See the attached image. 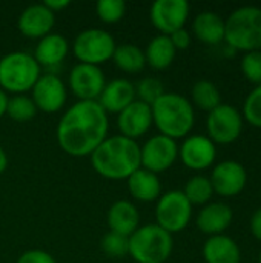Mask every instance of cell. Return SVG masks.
Listing matches in <instances>:
<instances>
[{"mask_svg": "<svg viewBox=\"0 0 261 263\" xmlns=\"http://www.w3.org/2000/svg\"><path fill=\"white\" fill-rule=\"evenodd\" d=\"M245 120L242 111L229 103H222L211 112L206 119L208 137L215 145H231L237 142L243 133Z\"/></svg>", "mask_w": 261, "mask_h": 263, "instance_id": "cell-9", "label": "cell"}, {"mask_svg": "<svg viewBox=\"0 0 261 263\" xmlns=\"http://www.w3.org/2000/svg\"><path fill=\"white\" fill-rule=\"evenodd\" d=\"M192 219V205L183 191L172 190L160 196L155 206V225L175 234L183 231Z\"/></svg>", "mask_w": 261, "mask_h": 263, "instance_id": "cell-8", "label": "cell"}, {"mask_svg": "<svg viewBox=\"0 0 261 263\" xmlns=\"http://www.w3.org/2000/svg\"><path fill=\"white\" fill-rule=\"evenodd\" d=\"M43 5L51 11V12H60V11H63L65 8H68L69 5H71V2L69 0H45L43 2Z\"/></svg>", "mask_w": 261, "mask_h": 263, "instance_id": "cell-38", "label": "cell"}, {"mask_svg": "<svg viewBox=\"0 0 261 263\" xmlns=\"http://www.w3.org/2000/svg\"><path fill=\"white\" fill-rule=\"evenodd\" d=\"M191 103L202 111L211 112L222 105V94L218 86L211 80H198L194 83L191 91Z\"/></svg>", "mask_w": 261, "mask_h": 263, "instance_id": "cell-27", "label": "cell"}, {"mask_svg": "<svg viewBox=\"0 0 261 263\" xmlns=\"http://www.w3.org/2000/svg\"><path fill=\"white\" fill-rule=\"evenodd\" d=\"M249 230L254 239H257L258 242H261V208L255 210L254 214L251 216L249 220Z\"/></svg>", "mask_w": 261, "mask_h": 263, "instance_id": "cell-37", "label": "cell"}, {"mask_svg": "<svg viewBox=\"0 0 261 263\" xmlns=\"http://www.w3.org/2000/svg\"><path fill=\"white\" fill-rule=\"evenodd\" d=\"M40 76V65L28 52L14 51L0 59V89L3 91L25 94L34 88Z\"/></svg>", "mask_w": 261, "mask_h": 263, "instance_id": "cell-5", "label": "cell"}, {"mask_svg": "<svg viewBox=\"0 0 261 263\" xmlns=\"http://www.w3.org/2000/svg\"><path fill=\"white\" fill-rule=\"evenodd\" d=\"M128 190L135 200L149 203L160 199L162 182L157 174L140 168L128 179Z\"/></svg>", "mask_w": 261, "mask_h": 263, "instance_id": "cell-23", "label": "cell"}, {"mask_svg": "<svg viewBox=\"0 0 261 263\" xmlns=\"http://www.w3.org/2000/svg\"><path fill=\"white\" fill-rule=\"evenodd\" d=\"M6 166H8V157H6V153L0 148V174H3V173H5Z\"/></svg>", "mask_w": 261, "mask_h": 263, "instance_id": "cell-40", "label": "cell"}, {"mask_svg": "<svg viewBox=\"0 0 261 263\" xmlns=\"http://www.w3.org/2000/svg\"><path fill=\"white\" fill-rule=\"evenodd\" d=\"M35 114H37V106L31 97H28L25 94H17V96L8 99L6 116L11 120L25 123V122L32 120L35 117Z\"/></svg>", "mask_w": 261, "mask_h": 263, "instance_id": "cell-29", "label": "cell"}, {"mask_svg": "<svg viewBox=\"0 0 261 263\" xmlns=\"http://www.w3.org/2000/svg\"><path fill=\"white\" fill-rule=\"evenodd\" d=\"M89 157L94 171L109 180H128L142 168L137 140L120 134L106 137Z\"/></svg>", "mask_w": 261, "mask_h": 263, "instance_id": "cell-2", "label": "cell"}, {"mask_svg": "<svg viewBox=\"0 0 261 263\" xmlns=\"http://www.w3.org/2000/svg\"><path fill=\"white\" fill-rule=\"evenodd\" d=\"M258 263H261V251H260V254H258Z\"/></svg>", "mask_w": 261, "mask_h": 263, "instance_id": "cell-41", "label": "cell"}, {"mask_svg": "<svg viewBox=\"0 0 261 263\" xmlns=\"http://www.w3.org/2000/svg\"><path fill=\"white\" fill-rule=\"evenodd\" d=\"M240 69L248 82L255 86L261 85V51L245 52L240 62Z\"/></svg>", "mask_w": 261, "mask_h": 263, "instance_id": "cell-34", "label": "cell"}, {"mask_svg": "<svg viewBox=\"0 0 261 263\" xmlns=\"http://www.w3.org/2000/svg\"><path fill=\"white\" fill-rule=\"evenodd\" d=\"M8 96L3 89H0V117L6 114V105H8Z\"/></svg>", "mask_w": 261, "mask_h": 263, "instance_id": "cell-39", "label": "cell"}, {"mask_svg": "<svg viewBox=\"0 0 261 263\" xmlns=\"http://www.w3.org/2000/svg\"><path fill=\"white\" fill-rule=\"evenodd\" d=\"M209 180L215 194L225 199H231L245 191L248 185V171L237 160H222L214 165Z\"/></svg>", "mask_w": 261, "mask_h": 263, "instance_id": "cell-11", "label": "cell"}, {"mask_svg": "<svg viewBox=\"0 0 261 263\" xmlns=\"http://www.w3.org/2000/svg\"><path fill=\"white\" fill-rule=\"evenodd\" d=\"M115 48V40L108 31L89 28L75 37L72 52L80 63L100 66L112 59Z\"/></svg>", "mask_w": 261, "mask_h": 263, "instance_id": "cell-7", "label": "cell"}, {"mask_svg": "<svg viewBox=\"0 0 261 263\" xmlns=\"http://www.w3.org/2000/svg\"><path fill=\"white\" fill-rule=\"evenodd\" d=\"M183 194L192 206L194 205L205 206L211 202V199L215 193H214L209 177L197 174V176H192L186 182V185L183 188Z\"/></svg>", "mask_w": 261, "mask_h": 263, "instance_id": "cell-28", "label": "cell"}, {"mask_svg": "<svg viewBox=\"0 0 261 263\" xmlns=\"http://www.w3.org/2000/svg\"><path fill=\"white\" fill-rule=\"evenodd\" d=\"M177 55V49L174 48L169 35H157L154 37L146 49H145V57H146V65H149L152 69L163 71L168 69Z\"/></svg>", "mask_w": 261, "mask_h": 263, "instance_id": "cell-25", "label": "cell"}, {"mask_svg": "<svg viewBox=\"0 0 261 263\" xmlns=\"http://www.w3.org/2000/svg\"><path fill=\"white\" fill-rule=\"evenodd\" d=\"M225 42L240 52L261 51V8L245 5L234 9L225 20Z\"/></svg>", "mask_w": 261, "mask_h": 263, "instance_id": "cell-4", "label": "cell"}, {"mask_svg": "<svg viewBox=\"0 0 261 263\" xmlns=\"http://www.w3.org/2000/svg\"><path fill=\"white\" fill-rule=\"evenodd\" d=\"M97 17L105 23H117L126 12V5L122 0H100L95 5Z\"/></svg>", "mask_w": 261, "mask_h": 263, "instance_id": "cell-33", "label": "cell"}, {"mask_svg": "<svg viewBox=\"0 0 261 263\" xmlns=\"http://www.w3.org/2000/svg\"><path fill=\"white\" fill-rule=\"evenodd\" d=\"M152 123L169 139L188 137L195 125V111L189 99L177 92H165L152 106Z\"/></svg>", "mask_w": 261, "mask_h": 263, "instance_id": "cell-3", "label": "cell"}, {"mask_svg": "<svg viewBox=\"0 0 261 263\" xmlns=\"http://www.w3.org/2000/svg\"><path fill=\"white\" fill-rule=\"evenodd\" d=\"M55 23V14L51 12L43 3L31 5L25 8L18 17L17 26L22 35L28 39H43L51 34Z\"/></svg>", "mask_w": 261, "mask_h": 263, "instance_id": "cell-17", "label": "cell"}, {"mask_svg": "<svg viewBox=\"0 0 261 263\" xmlns=\"http://www.w3.org/2000/svg\"><path fill=\"white\" fill-rule=\"evenodd\" d=\"M169 39H171V42H172V45H174V48H175L177 51L188 49L189 45H191V34H189V31L185 29V28H182V29L172 32V34L169 35Z\"/></svg>", "mask_w": 261, "mask_h": 263, "instance_id": "cell-36", "label": "cell"}, {"mask_svg": "<svg viewBox=\"0 0 261 263\" xmlns=\"http://www.w3.org/2000/svg\"><path fill=\"white\" fill-rule=\"evenodd\" d=\"M109 120L98 102H75L62 116L55 137L57 143L72 157L91 156L108 137Z\"/></svg>", "mask_w": 261, "mask_h": 263, "instance_id": "cell-1", "label": "cell"}, {"mask_svg": "<svg viewBox=\"0 0 261 263\" xmlns=\"http://www.w3.org/2000/svg\"><path fill=\"white\" fill-rule=\"evenodd\" d=\"M152 109L149 105L134 100L122 112L117 114V126L120 136H125L131 140L143 137L152 126Z\"/></svg>", "mask_w": 261, "mask_h": 263, "instance_id": "cell-16", "label": "cell"}, {"mask_svg": "<svg viewBox=\"0 0 261 263\" xmlns=\"http://www.w3.org/2000/svg\"><path fill=\"white\" fill-rule=\"evenodd\" d=\"M202 254L206 263H242L240 245L226 234L208 237Z\"/></svg>", "mask_w": 261, "mask_h": 263, "instance_id": "cell-21", "label": "cell"}, {"mask_svg": "<svg viewBox=\"0 0 261 263\" xmlns=\"http://www.w3.org/2000/svg\"><path fill=\"white\" fill-rule=\"evenodd\" d=\"M232 220H234V211L228 203L209 202L200 210L195 223L203 234L212 237V236L223 234L232 225Z\"/></svg>", "mask_w": 261, "mask_h": 263, "instance_id": "cell-18", "label": "cell"}, {"mask_svg": "<svg viewBox=\"0 0 261 263\" xmlns=\"http://www.w3.org/2000/svg\"><path fill=\"white\" fill-rule=\"evenodd\" d=\"M135 85L128 79H114L108 82L98 97L100 106L106 114H118L135 100Z\"/></svg>", "mask_w": 261, "mask_h": 263, "instance_id": "cell-19", "label": "cell"}, {"mask_svg": "<svg viewBox=\"0 0 261 263\" xmlns=\"http://www.w3.org/2000/svg\"><path fill=\"white\" fill-rule=\"evenodd\" d=\"M68 83L80 102H97L106 85V79L100 66L78 63L71 69Z\"/></svg>", "mask_w": 261, "mask_h": 263, "instance_id": "cell-14", "label": "cell"}, {"mask_svg": "<svg viewBox=\"0 0 261 263\" xmlns=\"http://www.w3.org/2000/svg\"><path fill=\"white\" fill-rule=\"evenodd\" d=\"M69 51V45L68 40L60 35V34H48L43 39L38 40L35 51H34V59L40 66H57L60 65L65 57L68 55Z\"/></svg>", "mask_w": 261, "mask_h": 263, "instance_id": "cell-22", "label": "cell"}, {"mask_svg": "<svg viewBox=\"0 0 261 263\" xmlns=\"http://www.w3.org/2000/svg\"><path fill=\"white\" fill-rule=\"evenodd\" d=\"M189 11L191 6L186 0H157L151 6L149 17L162 35H171L185 28Z\"/></svg>", "mask_w": 261, "mask_h": 263, "instance_id": "cell-13", "label": "cell"}, {"mask_svg": "<svg viewBox=\"0 0 261 263\" xmlns=\"http://www.w3.org/2000/svg\"><path fill=\"white\" fill-rule=\"evenodd\" d=\"M17 263H55V259L49 253H46V251L29 250V251H25L17 259Z\"/></svg>", "mask_w": 261, "mask_h": 263, "instance_id": "cell-35", "label": "cell"}, {"mask_svg": "<svg viewBox=\"0 0 261 263\" xmlns=\"http://www.w3.org/2000/svg\"><path fill=\"white\" fill-rule=\"evenodd\" d=\"M172 250V234L155 223L140 227L129 237V256L137 263H165Z\"/></svg>", "mask_w": 261, "mask_h": 263, "instance_id": "cell-6", "label": "cell"}, {"mask_svg": "<svg viewBox=\"0 0 261 263\" xmlns=\"http://www.w3.org/2000/svg\"><path fill=\"white\" fill-rule=\"evenodd\" d=\"M109 231L131 237L140 228V214L134 203L128 200H117L106 216Z\"/></svg>", "mask_w": 261, "mask_h": 263, "instance_id": "cell-20", "label": "cell"}, {"mask_svg": "<svg viewBox=\"0 0 261 263\" xmlns=\"http://www.w3.org/2000/svg\"><path fill=\"white\" fill-rule=\"evenodd\" d=\"M178 159L192 171H205L215 165L217 145L205 134H189L178 146Z\"/></svg>", "mask_w": 261, "mask_h": 263, "instance_id": "cell-12", "label": "cell"}, {"mask_svg": "<svg viewBox=\"0 0 261 263\" xmlns=\"http://www.w3.org/2000/svg\"><path fill=\"white\" fill-rule=\"evenodd\" d=\"M102 251L111 257V259H120L126 254H129V237H125L122 234L108 231L100 242Z\"/></svg>", "mask_w": 261, "mask_h": 263, "instance_id": "cell-32", "label": "cell"}, {"mask_svg": "<svg viewBox=\"0 0 261 263\" xmlns=\"http://www.w3.org/2000/svg\"><path fill=\"white\" fill-rule=\"evenodd\" d=\"M142 168L154 174L168 171L178 159V145L177 140L166 136L157 134L140 146Z\"/></svg>", "mask_w": 261, "mask_h": 263, "instance_id": "cell-10", "label": "cell"}, {"mask_svg": "<svg viewBox=\"0 0 261 263\" xmlns=\"http://www.w3.org/2000/svg\"><path fill=\"white\" fill-rule=\"evenodd\" d=\"M31 91V99L35 103L37 111L54 114L58 112L66 103V86L63 80L54 72L42 74Z\"/></svg>", "mask_w": 261, "mask_h": 263, "instance_id": "cell-15", "label": "cell"}, {"mask_svg": "<svg viewBox=\"0 0 261 263\" xmlns=\"http://www.w3.org/2000/svg\"><path fill=\"white\" fill-rule=\"evenodd\" d=\"M194 35L206 45L225 42V20L214 11H203L192 22Z\"/></svg>", "mask_w": 261, "mask_h": 263, "instance_id": "cell-24", "label": "cell"}, {"mask_svg": "<svg viewBox=\"0 0 261 263\" xmlns=\"http://www.w3.org/2000/svg\"><path fill=\"white\" fill-rule=\"evenodd\" d=\"M242 116L246 123L261 129V85L254 86L246 96L242 108Z\"/></svg>", "mask_w": 261, "mask_h": 263, "instance_id": "cell-30", "label": "cell"}, {"mask_svg": "<svg viewBox=\"0 0 261 263\" xmlns=\"http://www.w3.org/2000/svg\"><path fill=\"white\" fill-rule=\"evenodd\" d=\"M163 82L155 77H145L142 79L135 86V96H138L137 100L152 106L163 94H165Z\"/></svg>", "mask_w": 261, "mask_h": 263, "instance_id": "cell-31", "label": "cell"}, {"mask_svg": "<svg viewBox=\"0 0 261 263\" xmlns=\"http://www.w3.org/2000/svg\"><path fill=\"white\" fill-rule=\"evenodd\" d=\"M112 60L115 66L128 74H137L145 69L146 66V57L145 51L132 43H125L118 45L114 51Z\"/></svg>", "mask_w": 261, "mask_h": 263, "instance_id": "cell-26", "label": "cell"}]
</instances>
